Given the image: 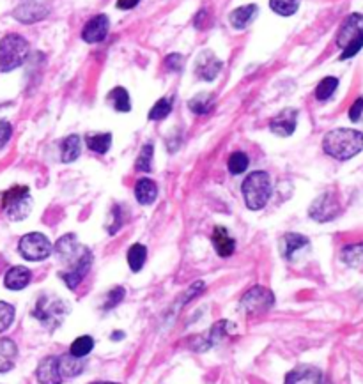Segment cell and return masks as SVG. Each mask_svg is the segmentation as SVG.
<instances>
[{
    "label": "cell",
    "instance_id": "obj_40",
    "mask_svg": "<svg viewBox=\"0 0 363 384\" xmlns=\"http://www.w3.org/2000/svg\"><path fill=\"white\" fill-rule=\"evenodd\" d=\"M13 135V126L8 121H0V149L9 142Z\"/></svg>",
    "mask_w": 363,
    "mask_h": 384
},
{
    "label": "cell",
    "instance_id": "obj_32",
    "mask_svg": "<svg viewBox=\"0 0 363 384\" xmlns=\"http://www.w3.org/2000/svg\"><path fill=\"white\" fill-rule=\"evenodd\" d=\"M301 0H270V6L277 15L292 16L298 11Z\"/></svg>",
    "mask_w": 363,
    "mask_h": 384
},
{
    "label": "cell",
    "instance_id": "obj_11",
    "mask_svg": "<svg viewBox=\"0 0 363 384\" xmlns=\"http://www.w3.org/2000/svg\"><path fill=\"white\" fill-rule=\"evenodd\" d=\"M232 327H234V324L229 322V320H218L217 324H213V327H211L207 333H202L199 334V337L192 338V349L197 352L209 351L213 345H217L218 342L227 337Z\"/></svg>",
    "mask_w": 363,
    "mask_h": 384
},
{
    "label": "cell",
    "instance_id": "obj_23",
    "mask_svg": "<svg viewBox=\"0 0 363 384\" xmlns=\"http://www.w3.org/2000/svg\"><path fill=\"white\" fill-rule=\"evenodd\" d=\"M156 197L158 186L156 182L151 181V179L144 178L135 185V199L139 200V204H142V206H151V204L156 200Z\"/></svg>",
    "mask_w": 363,
    "mask_h": 384
},
{
    "label": "cell",
    "instance_id": "obj_16",
    "mask_svg": "<svg viewBox=\"0 0 363 384\" xmlns=\"http://www.w3.org/2000/svg\"><path fill=\"white\" fill-rule=\"evenodd\" d=\"M323 372L316 366H296L285 376L284 384H321L323 383Z\"/></svg>",
    "mask_w": 363,
    "mask_h": 384
},
{
    "label": "cell",
    "instance_id": "obj_44",
    "mask_svg": "<svg viewBox=\"0 0 363 384\" xmlns=\"http://www.w3.org/2000/svg\"><path fill=\"white\" fill-rule=\"evenodd\" d=\"M206 22H207V11H199L197 13L195 20H193V25H195V29H204L206 27Z\"/></svg>",
    "mask_w": 363,
    "mask_h": 384
},
{
    "label": "cell",
    "instance_id": "obj_21",
    "mask_svg": "<svg viewBox=\"0 0 363 384\" xmlns=\"http://www.w3.org/2000/svg\"><path fill=\"white\" fill-rule=\"evenodd\" d=\"M18 359V345L11 338H0V373L15 368Z\"/></svg>",
    "mask_w": 363,
    "mask_h": 384
},
{
    "label": "cell",
    "instance_id": "obj_14",
    "mask_svg": "<svg viewBox=\"0 0 363 384\" xmlns=\"http://www.w3.org/2000/svg\"><path fill=\"white\" fill-rule=\"evenodd\" d=\"M110 29V20L107 15H98L86 23L82 30V40L86 43H101Z\"/></svg>",
    "mask_w": 363,
    "mask_h": 384
},
{
    "label": "cell",
    "instance_id": "obj_27",
    "mask_svg": "<svg viewBox=\"0 0 363 384\" xmlns=\"http://www.w3.org/2000/svg\"><path fill=\"white\" fill-rule=\"evenodd\" d=\"M94 349V338L91 334H82V337L75 338L69 347V354L76 359H86L87 356L93 352Z\"/></svg>",
    "mask_w": 363,
    "mask_h": 384
},
{
    "label": "cell",
    "instance_id": "obj_36",
    "mask_svg": "<svg viewBox=\"0 0 363 384\" xmlns=\"http://www.w3.org/2000/svg\"><path fill=\"white\" fill-rule=\"evenodd\" d=\"M172 112V101L168 98H161V100L156 101L153 108L149 110V119L151 121H161L167 115H171Z\"/></svg>",
    "mask_w": 363,
    "mask_h": 384
},
{
    "label": "cell",
    "instance_id": "obj_25",
    "mask_svg": "<svg viewBox=\"0 0 363 384\" xmlns=\"http://www.w3.org/2000/svg\"><path fill=\"white\" fill-rule=\"evenodd\" d=\"M80 153H82V140H80V136L71 135V136H68V139L62 140L61 154H62V161H64V163H71V161H75L76 158L80 156Z\"/></svg>",
    "mask_w": 363,
    "mask_h": 384
},
{
    "label": "cell",
    "instance_id": "obj_10",
    "mask_svg": "<svg viewBox=\"0 0 363 384\" xmlns=\"http://www.w3.org/2000/svg\"><path fill=\"white\" fill-rule=\"evenodd\" d=\"M338 213H340V204H338L337 197L331 192H326L321 197H317L309 209L310 218L321 221V223L333 220V218L338 216Z\"/></svg>",
    "mask_w": 363,
    "mask_h": 384
},
{
    "label": "cell",
    "instance_id": "obj_2",
    "mask_svg": "<svg viewBox=\"0 0 363 384\" xmlns=\"http://www.w3.org/2000/svg\"><path fill=\"white\" fill-rule=\"evenodd\" d=\"M241 190L246 207H248L250 211H260L270 202L273 186H271V179L266 172L257 170L252 172V174L243 181Z\"/></svg>",
    "mask_w": 363,
    "mask_h": 384
},
{
    "label": "cell",
    "instance_id": "obj_26",
    "mask_svg": "<svg viewBox=\"0 0 363 384\" xmlns=\"http://www.w3.org/2000/svg\"><path fill=\"white\" fill-rule=\"evenodd\" d=\"M214 96L213 94H197L195 98H192V100L188 101V108L193 112L195 115H207L211 110L214 108Z\"/></svg>",
    "mask_w": 363,
    "mask_h": 384
},
{
    "label": "cell",
    "instance_id": "obj_31",
    "mask_svg": "<svg viewBox=\"0 0 363 384\" xmlns=\"http://www.w3.org/2000/svg\"><path fill=\"white\" fill-rule=\"evenodd\" d=\"M147 260V248L144 245H133L128 250V264L133 273H139Z\"/></svg>",
    "mask_w": 363,
    "mask_h": 384
},
{
    "label": "cell",
    "instance_id": "obj_1",
    "mask_svg": "<svg viewBox=\"0 0 363 384\" xmlns=\"http://www.w3.org/2000/svg\"><path fill=\"white\" fill-rule=\"evenodd\" d=\"M323 149L335 160H351L363 151V133L349 128L331 129L323 139Z\"/></svg>",
    "mask_w": 363,
    "mask_h": 384
},
{
    "label": "cell",
    "instance_id": "obj_43",
    "mask_svg": "<svg viewBox=\"0 0 363 384\" xmlns=\"http://www.w3.org/2000/svg\"><path fill=\"white\" fill-rule=\"evenodd\" d=\"M204 289H206V285H204V281H195V284H192V287H190V291L186 292L185 301H183V303L192 301V299L195 298V296H199L200 292H204Z\"/></svg>",
    "mask_w": 363,
    "mask_h": 384
},
{
    "label": "cell",
    "instance_id": "obj_41",
    "mask_svg": "<svg viewBox=\"0 0 363 384\" xmlns=\"http://www.w3.org/2000/svg\"><path fill=\"white\" fill-rule=\"evenodd\" d=\"M183 55L179 54H171L167 57V61H165V64H167L168 69H172V71H181L183 69Z\"/></svg>",
    "mask_w": 363,
    "mask_h": 384
},
{
    "label": "cell",
    "instance_id": "obj_17",
    "mask_svg": "<svg viewBox=\"0 0 363 384\" xmlns=\"http://www.w3.org/2000/svg\"><path fill=\"white\" fill-rule=\"evenodd\" d=\"M50 15V8L40 2H25L15 11V18L22 23H34L45 20Z\"/></svg>",
    "mask_w": 363,
    "mask_h": 384
},
{
    "label": "cell",
    "instance_id": "obj_33",
    "mask_svg": "<svg viewBox=\"0 0 363 384\" xmlns=\"http://www.w3.org/2000/svg\"><path fill=\"white\" fill-rule=\"evenodd\" d=\"M337 87H338V80L335 78V76H326V78L321 80L319 86H317L316 98L319 101L330 100V98L335 94V91H337Z\"/></svg>",
    "mask_w": 363,
    "mask_h": 384
},
{
    "label": "cell",
    "instance_id": "obj_3",
    "mask_svg": "<svg viewBox=\"0 0 363 384\" xmlns=\"http://www.w3.org/2000/svg\"><path fill=\"white\" fill-rule=\"evenodd\" d=\"M29 57V41L20 34H8L0 40V73L20 68Z\"/></svg>",
    "mask_w": 363,
    "mask_h": 384
},
{
    "label": "cell",
    "instance_id": "obj_45",
    "mask_svg": "<svg viewBox=\"0 0 363 384\" xmlns=\"http://www.w3.org/2000/svg\"><path fill=\"white\" fill-rule=\"evenodd\" d=\"M140 0H117L119 9H133L135 6H139Z\"/></svg>",
    "mask_w": 363,
    "mask_h": 384
},
{
    "label": "cell",
    "instance_id": "obj_15",
    "mask_svg": "<svg viewBox=\"0 0 363 384\" xmlns=\"http://www.w3.org/2000/svg\"><path fill=\"white\" fill-rule=\"evenodd\" d=\"M296 124H298V110L285 108V110H282L280 114H277L271 119L270 129L275 135L291 136L296 132Z\"/></svg>",
    "mask_w": 363,
    "mask_h": 384
},
{
    "label": "cell",
    "instance_id": "obj_37",
    "mask_svg": "<svg viewBox=\"0 0 363 384\" xmlns=\"http://www.w3.org/2000/svg\"><path fill=\"white\" fill-rule=\"evenodd\" d=\"M153 153H154V147L153 144H146V146L142 147V151H140L139 158H137V170L140 172H151V163H153Z\"/></svg>",
    "mask_w": 363,
    "mask_h": 384
},
{
    "label": "cell",
    "instance_id": "obj_5",
    "mask_svg": "<svg viewBox=\"0 0 363 384\" xmlns=\"http://www.w3.org/2000/svg\"><path fill=\"white\" fill-rule=\"evenodd\" d=\"M69 306L57 296H41L33 310L34 319L40 320L47 330H57L64 322Z\"/></svg>",
    "mask_w": 363,
    "mask_h": 384
},
{
    "label": "cell",
    "instance_id": "obj_9",
    "mask_svg": "<svg viewBox=\"0 0 363 384\" xmlns=\"http://www.w3.org/2000/svg\"><path fill=\"white\" fill-rule=\"evenodd\" d=\"M273 305V292L263 285H255L243 294L241 301H239V310L246 315H260V313H266Z\"/></svg>",
    "mask_w": 363,
    "mask_h": 384
},
{
    "label": "cell",
    "instance_id": "obj_38",
    "mask_svg": "<svg viewBox=\"0 0 363 384\" xmlns=\"http://www.w3.org/2000/svg\"><path fill=\"white\" fill-rule=\"evenodd\" d=\"M125 296H126L125 287L117 285V287H114L110 292H108L107 298H105L103 306H101V308H103V310L115 308V306H117V305H121V301H122V299H125Z\"/></svg>",
    "mask_w": 363,
    "mask_h": 384
},
{
    "label": "cell",
    "instance_id": "obj_39",
    "mask_svg": "<svg viewBox=\"0 0 363 384\" xmlns=\"http://www.w3.org/2000/svg\"><path fill=\"white\" fill-rule=\"evenodd\" d=\"M349 119L352 122L363 121V98H358V100L352 103V107L349 108Z\"/></svg>",
    "mask_w": 363,
    "mask_h": 384
},
{
    "label": "cell",
    "instance_id": "obj_46",
    "mask_svg": "<svg viewBox=\"0 0 363 384\" xmlns=\"http://www.w3.org/2000/svg\"><path fill=\"white\" fill-rule=\"evenodd\" d=\"M126 334H125V331H114V333L110 334V338L114 342H119V340H122V338H125Z\"/></svg>",
    "mask_w": 363,
    "mask_h": 384
},
{
    "label": "cell",
    "instance_id": "obj_12",
    "mask_svg": "<svg viewBox=\"0 0 363 384\" xmlns=\"http://www.w3.org/2000/svg\"><path fill=\"white\" fill-rule=\"evenodd\" d=\"M36 377L40 384H62L61 368H59V356H45L36 368Z\"/></svg>",
    "mask_w": 363,
    "mask_h": 384
},
{
    "label": "cell",
    "instance_id": "obj_4",
    "mask_svg": "<svg viewBox=\"0 0 363 384\" xmlns=\"http://www.w3.org/2000/svg\"><path fill=\"white\" fill-rule=\"evenodd\" d=\"M337 45L342 48L340 61L351 59L363 48V15H349L342 23L337 36Z\"/></svg>",
    "mask_w": 363,
    "mask_h": 384
},
{
    "label": "cell",
    "instance_id": "obj_24",
    "mask_svg": "<svg viewBox=\"0 0 363 384\" xmlns=\"http://www.w3.org/2000/svg\"><path fill=\"white\" fill-rule=\"evenodd\" d=\"M83 366H86V359H76L73 358L69 352L59 356V368L64 379H71V377L80 376L83 372Z\"/></svg>",
    "mask_w": 363,
    "mask_h": 384
},
{
    "label": "cell",
    "instance_id": "obj_18",
    "mask_svg": "<svg viewBox=\"0 0 363 384\" xmlns=\"http://www.w3.org/2000/svg\"><path fill=\"white\" fill-rule=\"evenodd\" d=\"M33 280V271L25 266H15L8 269L4 277V285L9 291H23Z\"/></svg>",
    "mask_w": 363,
    "mask_h": 384
},
{
    "label": "cell",
    "instance_id": "obj_42",
    "mask_svg": "<svg viewBox=\"0 0 363 384\" xmlns=\"http://www.w3.org/2000/svg\"><path fill=\"white\" fill-rule=\"evenodd\" d=\"M112 218H114V223H110V227H108V232L110 234H115V232L121 228L122 225V213H121V207L115 206L114 209H112Z\"/></svg>",
    "mask_w": 363,
    "mask_h": 384
},
{
    "label": "cell",
    "instance_id": "obj_30",
    "mask_svg": "<svg viewBox=\"0 0 363 384\" xmlns=\"http://www.w3.org/2000/svg\"><path fill=\"white\" fill-rule=\"evenodd\" d=\"M87 147L98 154H107L112 147L110 133H98V135H89L86 139Z\"/></svg>",
    "mask_w": 363,
    "mask_h": 384
},
{
    "label": "cell",
    "instance_id": "obj_6",
    "mask_svg": "<svg viewBox=\"0 0 363 384\" xmlns=\"http://www.w3.org/2000/svg\"><path fill=\"white\" fill-rule=\"evenodd\" d=\"M2 209L6 216L13 221L25 220L33 209V197H30L29 186L16 185L9 188L2 195Z\"/></svg>",
    "mask_w": 363,
    "mask_h": 384
},
{
    "label": "cell",
    "instance_id": "obj_48",
    "mask_svg": "<svg viewBox=\"0 0 363 384\" xmlns=\"http://www.w3.org/2000/svg\"><path fill=\"white\" fill-rule=\"evenodd\" d=\"M321 384H331V380L326 379V377H323V383H321Z\"/></svg>",
    "mask_w": 363,
    "mask_h": 384
},
{
    "label": "cell",
    "instance_id": "obj_7",
    "mask_svg": "<svg viewBox=\"0 0 363 384\" xmlns=\"http://www.w3.org/2000/svg\"><path fill=\"white\" fill-rule=\"evenodd\" d=\"M66 262H69L68 267H66L64 271H61L59 277L64 281L66 287L75 291V289L82 284L83 278L89 274L91 267H93V253H91L89 248L82 246V248H80L71 259L66 260Z\"/></svg>",
    "mask_w": 363,
    "mask_h": 384
},
{
    "label": "cell",
    "instance_id": "obj_35",
    "mask_svg": "<svg viewBox=\"0 0 363 384\" xmlns=\"http://www.w3.org/2000/svg\"><path fill=\"white\" fill-rule=\"evenodd\" d=\"M248 156H246L245 153H232L231 158H229V172H231L232 175H239L243 174V172L248 168Z\"/></svg>",
    "mask_w": 363,
    "mask_h": 384
},
{
    "label": "cell",
    "instance_id": "obj_8",
    "mask_svg": "<svg viewBox=\"0 0 363 384\" xmlns=\"http://www.w3.org/2000/svg\"><path fill=\"white\" fill-rule=\"evenodd\" d=\"M20 255L30 262H40V260H47L54 252V245L50 239L41 232H30L25 234L18 243Z\"/></svg>",
    "mask_w": 363,
    "mask_h": 384
},
{
    "label": "cell",
    "instance_id": "obj_34",
    "mask_svg": "<svg viewBox=\"0 0 363 384\" xmlns=\"http://www.w3.org/2000/svg\"><path fill=\"white\" fill-rule=\"evenodd\" d=\"M15 306L11 303L0 301V333H4L11 327V324L15 322Z\"/></svg>",
    "mask_w": 363,
    "mask_h": 384
},
{
    "label": "cell",
    "instance_id": "obj_19",
    "mask_svg": "<svg viewBox=\"0 0 363 384\" xmlns=\"http://www.w3.org/2000/svg\"><path fill=\"white\" fill-rule=\"evenodd\" d=\"M211 241H213V246L218 255L224 257V259H227V257H231L236 252V239L229 234L225 227H214Z\"/></svg>",
    "mask_w": 363,
    "mask_h": 384
},
{
    "label": "cell",
    "instance_id": "obj_28",
    "mask_svg": "<svg viewBox=\"0 0 363 384\" xmlns=\"http://www.w3.org/2000/svg\"><path fill=\"white\" fill-rule=\"evenodd\" d=\"M107 100L110 101L112 107L117 112H129L132 110V101H129V94L125 87H115L108 93Z\"/></svg>",
    "mask_w": 363,
    "mask_h": 384
},
{
    "label": "cell",
    "instance_id": "obj_20",
    "mask_svg": "<svg viewBox=\"0 0 363 384\" xmlns=\"http://www.w3.org/2000/svg\"><path fill=\"white\" fill-rule=\"evenodd\" d=\"M309 238H305V235L289 232V234H285L284 239H282V255L287 260H294L298 253L309 248Z\"/></svg>",
    "mask_w": 363,
    "mask_h": 384
},
{
    "label": "cell",
    "instance_id": "obj_29",
    "mask_svg": "<svg viewBox=\"0 0 363 384\" xmlns=\"http://www.w3.org/2000/svg\"><path fill=\"white\" fill-rule=\"evenodd\" d=\"M342 260L351 267H363V243L347 245L342 250Z\"/></svg>",
    "mask_w": 363,
    "mask_h": 384
},
{
    "label": "cell",
    "instance_id": "obj_22",
    "mask_svg": "<svg viewBox=\"0 0 363 384\" xmlns=\"http://www.w3.org/2000/svg\"><path fill=\"white\" fill-rule=\"evenodd\" d=\"M257 13H259V8H257L255 4H248L234 9V11L231 13V16H229V20H231L232 27H234L236 30H245L246 27L255 20Z\"/></svg>",
    "mask_w": 363,
    "mask_h": 384
},
{
    "label": "cell",
    "instance_id": "obj_47",
    "mask_svg": "<svg viewBox=\"0 0 363 384\" xmlns=\"http://www.w3.org/2000/svg\"><path fill=\"white\" fill-rule=\"evenodd\" d=\"M89 384H119V383H112V380H96V383H89Z\"/></svg>",
    "mask_w": 363,
    "mask_h": 384
},
{
    "label": "cell",
    "instance_id": "obj_13",
    "mask_svg": "<svg viewBox=\"0 0 363 384\" xmlns=\"http://www.w3.org/2000/svg\"><path fill=\"white\" fill-rule=\"evenodd\" d=\"M221 68H224V62L213 54V52H202L199 55L195 62V73L200 80H206V82H211V80L217 78L220 75Z\"/></svg>",
    "mask_w": 363,
    "mask_h": 384
}]
</instances>
